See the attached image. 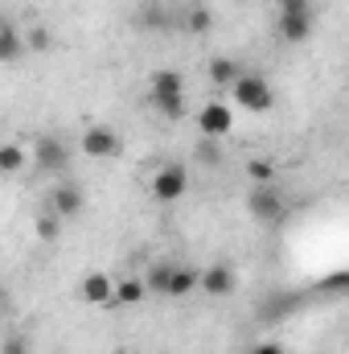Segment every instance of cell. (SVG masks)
<instances>
[{"instance_id": "cell-1", "label": "cell", "mask_w": 349, "mask_h": 354, "mask_svg": "<svg viewBox=\"0 0 349 354\" xmlns=\"http://www.w3.org/2000/svg\"><path fill=\"white\" fill-rule=\"evenodd\" d=\"M148 103L165 120H185V75L181 71H152L148 79Z\"/></svg>"}, {"instance_id": "cell-2", "label": "cell", "mask_w": 349, "mask_h": 354, "mask_svg": "<svg viewBox=\"0 0 349 354\" xmlns=\"http://www.w3.org/2000/svg\"><path fill=\"white\" fill-rule=\"evenodd\" d=\"M230 87H235V103L247 107V111H255V115L271 111V103H275V91H271V83H267L263 75H247V71H243Z\"/></svg>"}, {"instance_id": "cell-3", "label": "cell", "mask_w": 349, "mask_h": 354, "mask_svg": "<svg viewBox=\"0 0 349 354\" xmlns=\"http://www.w3.org/2000/svg\"><path fill=\"white\" fill-rule=\"evenodd\" d=\"M247 210H251V218H255V223L275 227V223H283L288 202H283V194H279L275 185H255V189L247 194Z\"/></svg>"}, {"instance_id": "cell-4", "label": "cell", "mask_w": 349, "mask_h": 354, "mask_svg": "<svg viewBox=\"0 0 349 354\" xmlns=\"http://www.w3.org/2000/svg\"><path fill=\"white\" fill-rule=\"evenodd\" d=\"M83 153L94 157V161H111V157L123 153V136L115 128H107V124H90L83 132Z\"/></svg>"}, {"instance_id": "cell-5", "label": "cell", "mask_w": 349, "mask_h": 354, "mask_svg": "<svg viewBox=\"0 0 349 354\" xmlns=\"http://www.w3.org/2000/svg\"><path fill=\"white\" fill-rule=\"evenodd\" d=\"M189 194V174L185 165H161L152 174V198L157 202H181Z\"/></svg>"}, {"instance_id": "cell-6", "label": "cell", "mask_w": 349, "mask_h": 354, "mask_svg": "<svg viewBox=\"0 0 349 354\" xmlns=\"http://www.w3.org/2000/svg\"><path fill=\"white\" fill-rule=\"evenodd\" d=\"M197 128H201L206 140H222V136H230V128H235V111H230L222 99H210V103L197 111Z\"/></svg>"}, {"instance_id": "cell-7", "label": "cell", "mask_w": 349, "mask_h": 354, "mask_svg": "<svg viewBox=\"0 0 349 354\" xmlns=\"http://www.w3.org/2000/svg\"><path fill=\"white\" fill-rule=\"evenodd\" d=\"M46 210H54L58 218H79L83 210H87V194L74 185V181H58L54 189H50V206Z\"/></svg>"}, {"instance_id": "cell-8", "label": "cell", "mask_w": 349, "mask_h": 354, "mask_svg": "<svg viewBox=\"0 0 349 354\" xmlns=\"http://www.w3.org/2000/svg\"><path fill=\"white\" fill-rule=\"evenodd\" d=\"M33 157H37V169L41 174H66V165H70V149L58 136H41L33 145Z\"/></svg>"}, {"instance_id": "cell-9", "label": "cell", "mask_w": 349, "mask_h": 354, "mask_svg": "<svg viewBox=\"0 0 349 354\" xmlns=\"http://www.w3.org/2000/svg\"><path fill=\"white\" fill-rule=\"evenodd\" d=\"M235 268L230 264H210L206 272H201V280H197V288H206L210 297H230L235 292Z\"/></svg>"}, {"instance_id": "cell-10", "label": "cell", "mask_w": 349, "mask_h": 354, "mask_svg": "<svg viewBox=\"0 0 349 354\" xmlns=\"http://www.w3.org/2000/svg\"><path fill=\"white\" fill-rule=\"evenodd\" d=\"M111 288H115V280L107 272H87L83 284H79V297L87 305H111Z\"/></svg>"}, {"instance_id": "cell-11", "label": "cell", "mask_w": 349, "mask_h": 354, "mask_svg": "<svg viewBox=\"0 0 349 354\" xmlns=\"http://www.w3.org/2000/svg\"><path fill=\"white\" fill-rule=\"evenodd\" d=\"M197 280H201V272H197V268H189V264H173L165 297H189V292L197 288Z\"/></svg>"}, {"instance_id": "cell-12", "label": "cell", "mask_w": 349, "mask_h": 354, "mask_svg": "<svg viewBox=\"0 0 349 354\" xmlns=\"http://www.w3.org/2000/svg\"><path fill=\"white\" fill-rule=\"evenodd\" d=\"M181 29L193 33V37H206V33L214 29V12H210V4H189L185 17H181Z\"/></svg>"}, {"instance_id": "cell-13", "label": "cell", "mask_w": 349, "mask_h": 354, "mask_svg": "<svg viewBox=\"0 0 349 354\" xmlns=\"http://www.w3.org/2000/svg\"><path fill=\"white\" fill-rule=\"evenodd\" d=\"M279 37H283V46H300V41H308L312 37V17H279Z\"/></svg>"}, {"instance_id": "cell-14", "label": "cell", "mask_w": 349, "mask_h": 354, "mask_svg": "<svg viewBox=\"0 0 349 354\" xmlns=\"http://www.w3.org/2000/svg\"><path fill=\"white\" fill-rule=\"evenodd\" d=\"M140 301H144V280H136V276H123V280L111 288V305L132 309V305H140Z\"/></svg>"}, {"instance_id": "cell-15", "label": "cell", "mask_w": 349, "mask_h": 354, "mask_svg": "<svg viewBox=\"0 0 349 354\" xmlns=\"http://www.w3.org/2000/svg\"><path fill=\"white\" fill-rule=\"evenodd\" d=\"M25 58V41L12 25H0V66H12Z\"/></svg>"}, {"instance_id": "cell-16", "label": "cell", "mask_w": 349, "mask_h": 354, "mask_svg": "<svg viewBox=\"0 0 349 354\" xmlns=\"http://www.w3.org/2000/svg\"><path fill=\"white\" fill-rule=\"evenodd\" d=\"M25 169V149L17 145V140H0V174L12 177Z\"/></svg>"}, {"instance_id": "cell-17", "label": "cell", "mask_w": 349, "mask_h": 354, "mask_svg": "<svg viewBox=\"0 0 349 354\" xmlns=\"http://www.w3.org/2000/svg\"><path fill=\"white\" fill-rule=\"evenodd\" d=\"M206 75H210V83H218V87H230V83H235V79L243 75V66H239L235 58H214Z\"/></svg>"}, {"instance_id": "cell-18", "label": "cell", "mask_w": 349, "mask_h": 354, "mask_svg": "<svg viewBox=\"0 0 349 354\" xmlns=\"http://www.w3.org/2000/svg\"><path fill=\"white\" fill-rule=\"evenodd\" d=\"M21 41H25V54H29V50H33V54H50V50H54V37H50L46 25H33Z\"/></svg>"}, {"instance_id": "cell-19", "label": "cell", "mask_w": 349, "mask_h": 354, "mask_svg": "<svg viewBox=\"0 0 349 354\" xmlns=\"http://www.w3.org/2000/svg\"><path fill=\"white\" fill-rule=\"evenodd\" d=\"M58 231H62V218H58L54 210H41V214H37V239H41V243H54Z\"/></svg>"}, {"instance_id": "cell-20", "label": "cell", "mask_w": 349, "mask_h": 354, "mask_svg": "<svg viewBox=\"0 0 349 354\" xmlns=\"http://www.w3.org/2000/svg\"><path fill=\"white\" fill-rule=\"evenodd\" d=\"M169 272H173V264H152L148 276H144V292H165L169 288Z\"/></svg>"}, {"instance_id": "cell-21", "label": "cell", "mask_w": 349, "mask_h": 354, "mask_svg": "<svg viewBox=\"0 0 349 354\" xmlns=\"http://www.w3.org/2000/svg\"><path fill=\"white\" fill-rule=\"evenodd\" d=\"M247 177H251L255 185H271V181H275V165L255 157V161H247Z\"/></svg>"}, {"instance_id": "cell-22", "label": "cell", "mask_w": 349, "mask_h": 354, "mask_svg": "<svg viewBox=\"0 0 349 354\" xmlns=\"http://www.w3.org/2000/svg\"><path fill=\"white\" fill-rule=\"evenodd\" d=\"M0 354H33V342H29V334H8V338L0 342Z\"/></svg>"}, {"instance_id": "cell-23", "label": "cell", "mask_w": 349, "mask_h": 354, "mask_svg": "<svg viewBox=\"0 0 349 354\" xmlns=\"http://www.w3.org/2000/svg\"><path fill=\"white\" fill-rule=\"evenodd\" d=\"M279 17H312V0H279Z\"/></svg>"}, {"instance_id": "cell-24", "label": "cell", "mask_w": 349, "mask_h": 354, "mask_svg": "<svg viewBox=\"0 0 349 354\" xmlns=\"http://www.w3.org/2000/svg\"><path fill=\"white\" fill-rule=\"evenodd\" d=\"M197 157H201L206 165H218V161H222V153L214 149V140H201V149H197Z\"/></svg>"}, {"instance_id": "cell-25", "label": "cell", "mask_w": 349, "mask_h": 354, "mask_svg": "<svg viewBox=\"0 0 349 354\" xmlns=\"http://www.w3.org/2000/svg\"><path fill=\"white\" fill-rule=\"evenodd\" d=\"M325 288H329V292H341V288H346V272H333V276L325 280Z\"/></svg>"}, {"instance_id": "cell-26", "label": "cell", "mask_w": 349, "mask_h": 354, "mask_svg": "<svg viewBox=\"0 0 349 354\" xmlns=\"http://www.w3.org/2000/svg\"><path fill=\"white\" fill-rule=\"evenodd\" d=\"M251 354H283V346H279V342H259Z\"/></svg>"}, {"instance_id": "cell-27", "label": "cell", "mask_w": 349, "mask_h": 354, "mask_svg": "<svg viewBox=\"0 0 349 354\" xmlns=\"http://www.w3.org/2000/svg\"><path fill=\"white\" fill-rule=\"evenodd\" d=\"M0 25H8V21H4V12H0Z\"/></svg>"}]
</instances>
